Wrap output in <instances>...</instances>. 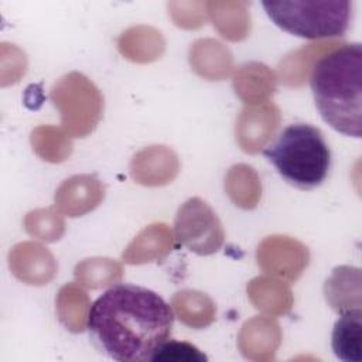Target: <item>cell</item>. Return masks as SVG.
<instances>
[{
  "mask_svg": "<svg viewBox=\"0 0 362 362\" xmlns=\"http://www.w3.org/2000/svg\"><path fill=\"white\" fill-rule=\"evenodd\" d=\"M332 351L344 362H362V310L341 314L332 329Z\"/></svg>",
  "mask_w": 362,
  "mask_h": 362,
  "instance_id": "5",
  "label": "cell"
},
{
  "mask_svg": "<svg viewBox=\"0 0 362 362\" xmlns=\"http://www.w3.org/2000/svg\"><path fill=\"white\" fill-rule=\"evenodd\" d=\"M310 88L322 120L335 132L362 136V45L342 44L320 57L311 69Z\"/></svg>",
  "mask_w": 362,
  "mask_h": 362,
  "instance_id": "2",
  "label": "cell"
},
{
  "mask_svg": "<svg viewBox=\"0 0 362 362\" xmlns=\"http://www.w3.org/2000/svg\"><path fill=\"white\" fill-rule=\"evenodd\" d=\"M206 361V356L194 345L167 339L154 352L151 361Z\"/></svg>",
  "mask_w": 362,
  "mask_h": 362,
  "instance_id": "6",
  "label": "cell"
},
{
  "mask_svg": "<svg viewBox=\"0 0 362 362\" xmlns=\"http://www.w3.org/2000/svg\"><path fill=\"white\" fill-rule=\"evenodd\" d=\"M174 313L156 291L136 284H116L89 307L86 328L93 345L117 362L151 361L171 337Z\"/></svg>",
  "mask_w": 362,
  "mask_h": 362,
  "instance_id": "1",
  "label": "cell"
},
{
  "mask_svg": "<svg viewBox=\"0 0 362 362\" xmlns=\"http://www.w3.org/2000/svg\"><path fill=\"white\" fill-rule=\"evenodd\" d=\"M262 7L279 28L305 40L344 35L352 16L348 0L263 1Z\"/></svg>",
  "mask_w": 362,
  "mask_h": 362,
  "instance_id": "4",
  "label": "cell"
},
{
  "mask_svg": "<svg viewBox=\"0 0 362 362\" xmlns=\"http://www.w3.org/2000/svg\"><path fill=\"white\" fill-rule=\"evenodd\" d=\"M264 158L290 185L310 191L331 168V150L322 132L308 123H291L263 148Z\"/></svg>",
  "mask_w": 362,
  "mask_h": 362,
  "instance_id": "3",
  "label": "cell"
}]
</instances>
